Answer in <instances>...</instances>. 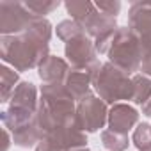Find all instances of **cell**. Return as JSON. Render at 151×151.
I'll use <instances>...</instances> for the list:
<instances>
[{
  "label": "cell",
  "mask_w": 151,
  "mask_h": 151,
  "mask_svg": "<svg viewBox=\"0 0 151 151\" xmlns=\"http://www.w3.org/2000/svg\"><path fill=\"white\" fill-rule=\"evenodd\" d=\"M140 73L151 78V50L146 52L142 55V62H140Z\"/></svg>",
  "instance_id": "7402d4cb"
},
{
  "label": "cell",
  "mask_w": 151,
  "mask_h": 151,
  "mask_svg": "<svg viewBox=\"0 0 151 151\" xmlns=\"http://www.w3.org/2000/svg\"><path fill=\"white\" fill-rule=\"evenodd\" d=\"M101 144L107 147V151H124L128 149V135L117 133L114 130H103L101 132Z\"/></svg>",
  "instance_id": "e0dca14e"
},
{
  "label": "cell",
  "mask_w": 151,
  "mask_h": 151,
  "mask_svg": "<svg viewBox=\"0 0 151 151\" xmlns=\"http://www.w3.org/2000/svg\"><path fill=\"white\" fill-rule=\"evenodd\" d=\"M64 7L71 16V20H75L78 25L96 9V6L89 0H68V2H64Z\"/></svg>",
  "instance_id": "2e32d148"
},
{
  "label": "cell",
  "mask_w": 151,
  "mask_h": 151,
  "mask_svg": "<svg viewBox=\"0 0 151 151\" xmlns=\"http://www.w3.org/2000/svg\"><path fill=\"white\" fill-rule=\"evenodd\" d=\"M107 119L109 109L100 96L91 93L77 103V124L80 126L82 132L94 133L107 124Z\"/></svg>",
  "instance_id": "52a82bcc"
},
{
  "label": "cell",
  "mask_w": 151,
  "mask_h": 151,
  "mask_svg": "<svg viewBox=\"0 0 151 151\" xmlns=\"http://www.w3.org/2000/svg\"><path fill=\"white\" fill-rule=\"evenodd\" d=\"M94 6H96L98 11H101V13H105L109 16H114V18H117V14L121 11V2L119 0H98V2H94Z\"/></svg>",
  "instance_id": "44dd1931"
},
{
  "label": "cell",
  "mask_w": 151,
  "mask_h": 151,
  "mask_svg": "<svg viewBox=\"0 0 151 151\" xmlns=\"http://www.w3.org/2000/svg\"><path fill=\"white\" fill-rule=\"evenodd\" d=\"M93 86V68L91 69H77L71 68L64 78V87L69 91V94L75 98V101L84 100L87 94H91Z\"/></svg>",
  "instance_id": "8fae6325"
},
{
  "label": "cell",
  "mask_w": 151,
  "mask_h": 151,
  "mask_svg": "<svg viewBox=\"0 0 151 151\" xmlns=\"http://www.w3.org/2000/svg\"><path fill=\"white\" fill-rule=\"evenodd\" d=\"M11 142H13V135H11V132L7 128H4V146H2V151H7Z\"/></svg>",
  "instance_id": "603a6c76"
},
{
  "label": "cell",
  "mask_w": 151,
  "mask_h": 151,
  "mask_svg": "<svg viewBox=\"0 0 151 151\" xmlns=\"http://www.w3.org/2000/svg\"><path fill=\"white\" fill-rule=\"evenodd\" d=\"M36 14H32L25 2H14V0H2L0 2V34L2 36H18L23 34Z\"/></svg>",
  "instance_id": "8992f818"
},
{
  "label": "cell",
  "mask_w": 151,
  "mask_h": 151,
  "mask_svg": "<svg viewBox=\"0 0 151 151\" xmlns=\"http://www.w3.org/2000/svg\"><path fill=\"white\" fill-rule=\"evenodd\" d=\"M142 114H144V116H147V117H151V98L142 105Z\"/></svg>",
  "instance_id": "cb8c5ba5"
},
{
  "label": "cell",
  "mask_w": 151,
  "mask_h": 151,
  "mask_svg": "<svg viewBox=\"0 0 151 151\" xmlns=\"http://www.w3.org/2000/svg\"><path fill=\"white\" fill-rule=\"evenodd\" d=\"M133 82V98L132 101L135 105H144L151 98V78L142 73H137L132 77Z\"/></svg>",
  "instance_id": "9a60e30c"
},
{
  "label": "cell",
  "mask_w": 151,
  "mask_h": 151,
  "mask_svg": "<svg viewBox=\"0 0 151 151\" xmlns=\"http://www.w3.org/2000/svg\"><path fill=\"white\" fill-rule=\"evenodd\" d=\"M93 87L107 105L124 103V100L133 98V82L130 75L110 62L101 64L98 60L93 66Z\"/></svg>",
  "instance_id": "3957f363"
},
{
  "label": "cell",
  "mask_w": 151,
  "mask_h": 151,
  "mask_svg": "<svg viewBox=\"0 0 151 151\" xmlns=\"http://www.w3.org/2000/svg\"><path fill=\"white\" fill-rule=\"evenodd\" d=\"M18 84H20L18 71L11 69L7 66H0V101L2 103L9 101Z\"/></svg>",
  "instance_id": "5bb4252c"
},
{
  "label": "cell",
  "mask_w": 151,
  "mask_h": 151,
  "mask_svg": "<svg viewBox=\"0 0 151 151\" xmlns=\"http://www.w3.org/2000/svg\"><path fill=\"white\" fill-rule=\"evenodd\" d=\"M25 6L32 14L45 18L46 14H50L60 6V0H27Z\"/></svg>",
  "instance_id": "ffe728a7"
},
{
  "label": "cell",
  "mask_w": 151,
  "mask_h": 151,
  "mask_svg": "<svg viewBox=\"0 0 151 151\" xmlns=\"http://www.w3.org/2000/svg\"><path fill=\"white\" fill-rule=\"evenodd\" d=\"M9 107L18 110H27V112H37V107H39L37 87L27 80L20 82L9 100Z\"/></svg>",
  "instance_id": "4fadbf2b"
},
{
  "label": "cell",
  "mask_w": 151,
  "mask_h": 151,
  "mask_svg": "<svg viewBox=\"0 0 151 151\" xmlns=\"http://www.w3.org/2000/svg\"><path fill=\"white\" fill-rule=\"evenodd\" d=\"M109 62L124 71L126 75H137L142 62V45L130 27H119L109 52Z\"/></svg>",
  "instance_id": "277c9868"
},
{
  "label": "cell",
  "mask_w": 151,
  "mask_h": 151,
  "mask_svg": "<svg viewBox=\"0 0 151 151\" xmlns=\"http://www.w3.org/2000/svg\"><path fill=\"white\" fill-rule=\"evenodd\" d=\"M64 55L68 64L77 69H91L98 62V52L94 48V41L87 34H80L66 43Z\"/></svg>",
  "instance_id": "ba28073f"
},
{
  "label": "cell",
  "mask_w": 151,
  "mask_h": 151,
  "mask_svg": "<svg viewBox=\"0 0 151 151\" xmlns=\"http://www.w3.org/2000/svg\"><path fill=\"white\" fill-rule=\"evenodd\" d=\"M37 107V124L41 133L46 135L68 123L77 121V101L60 84H43Z\"/></svg>",
  "instance_id": "7a4b0ae2"
},
{
  "label": "cell",
  "mask_w": 151,
  "mask_h": 151,
  "mask_svg": "<svg viewBox=\"0 0 151 151\" xmlns=\"http://www.w3.org/2000/svg\"><path fill=\"white\" fill-rule=\"evenodd\" d=\"M139 123V112L128 103H116L109 109V130L128 135V132Z\"/></svg>",
  "instance_id": "30bf717a"
},
{
  "label": "cell",
  "mask_w": 151,
  "mask_h": 151,
  "mask_svg": "<svg viewBox=\"0 0 151 151\" xmlns=\"http://www.w3.org/2000/svg\"><path fill=\"white\" fill-rule=\"evenodd\" d=\"M132 142L135 144L139 151H149L151 149V124L147 123L137 124V128L133 130Z\"/></svg>",
  "instance_id": "ac0fdd59"
},
{
  "label": "cell",
  "mask_w": 151,
  "mask_h": 151,
  "mask_svg": "<svg viewBox=\"0 0 151 151\" xmlns=\"http://www.w3.org/2000/svg\"><path fill=\"white\" fill-rule=\"evenodd\" d=\"M53 27L50 20L36 16L32 25L18 36H0V57L16 71H29L50 55V39Z\"/></svg>",
  "instance_id": "6da1fadb"
},
{
  "label": "cell",
  "mask_w": 151,
  "mask_h": 151,
  "mask_svg": "<svg viewBox=\"0 0 151 151\" xmlns=\"http://www.w3.org/2000/svg\"><path fill=\"white\" fill-rule=\"evenodd\" d=\"M80 27L86 30L89 37L94 39V48L98 53H107L119 27H117V18L109 16L98 9H94L82 23Z\"/></svg>",
  "instance_id": "5b68a950"
},
{
  "label": "cell",
  "mask_w": 151,
  "mask_h": 151,
  "mask_svg": "<svg viewBox=\"0 0 151 151\" xmlns=\"http://www.w3.org/2000/svg\"><path fill=\"white\" fill-rule=\"evenodd\" d=\"M149 151H151V149H149Z\"/></svg>",
  "instance_id": "d4e9b609"
},
{
  "label": "cell",
  "mask_w": 151,
  "mask_h": 151,
  "mask_svg": "<svg viewBox=\"0 0 151 151\" xmlns=\"http://www.w3.org/2000/svg\"><path fill=\"white\" fill-rule=\"evenodd\" d=\"M69 69L71 68H69L68 60H64L62 57H57V55H48L39 64L37 75L43 80V84H60V82H64Z\"/></svg>",
  "instance_id": "7c38bea8"
},
{
  "label": "cell",
  "mask_w": 151,
  "mask_h": 151,
  "mask_svg": "<svg viewBox=\"0 0 151 151\" xmlns=\"http://www.w3.org/2000/svg\"><path fill=\"white\" fill-rule=\"evenodd\" d=\"M55 32H57V37H59L60 41H64V43H68L69 39L77 37V36H80V34H86V30H84L77 22H75V20H62V22L57 25Z\"/></svg>",
  "instance_id": "d6986e66"
},
{
  "label": "cell",
  "mask_w": 151,
  "mask_h": 151,
  "mask_svg": "<svg viewBox=\"0 0 151 151\" xmlns=\"http://www.w3.org/2000/svg\"><path fill=\"white\" fill-rule=\"evenodd\" d=\"M128 27L139 37L142 52L151 50V2H133L128 13Z\"/></svg>",
  "instance_id": "9c48e42d"
}]
</instances>
